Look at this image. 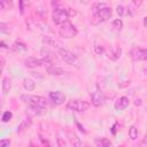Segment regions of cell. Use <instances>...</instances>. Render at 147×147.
<instances>
[{
    "instance_id": "1f68e13d",
    "label": "cell",
    "mask_w": 147,
    "mask_h": 147,
    "mask_svg": "<svg viewBox=\"0 0 147 147\" xmlns=\"http://www.w3.org/2000/svg\"><path fill=\"white\" fill-rule=\"evenodd\" d=\"M20 6H21V14L24 13V8H23V1H20Z\"/></svg>"
},
{
    "instance_id": "484cf974",
    "label": "cell",
    "mask_w": 147,
    "mask_h": 147,
    "mask_svg": "<svg viewBox=\"0 0 147 147\" xmlns=\"http://www.w3.org/2000/svg\"><path fill=\"white\" fill-rule=\"evenodd\" d=\"M116 13H117L119 16H123V15L125 14V9H124V7H123L122 5H118V6L116 7Z\"/></svg>"
},
{
    "instance_id": "7a4b0ae2",
    "label": "cell",
    "mask_w": 147,
    "mask_h": 147,
    "mask_svg": "<svg viewBox=\"0 0 147 147\" xmlns=\"http://www.w3.org/2000/svg\"><path fill=\"white\" fill-rule=\"evenodd\" d=\"M21 100L25 103H29V106H37V107H44L46 108L49 105L48 99L41 95H31V94H22Z\"/></svg>"
},
{
    "instance_id": "8992f818",
    "label": "cell",
    "mask_w": 147,
    "mask_h": 147,
    "mask_svg": "<svg viewBox=\"0 0 147 147\" xmlns=\"http://www.w3.org/2000/svg\"><path fill=\"white\" fill-rule=\"evenodd\" d=\"M68 14L65 11L64 8H60V7H55L53 9V13H52V18H53V22L57 25H62L64 22L68 21Z\"/></svg>"
},
{
    "instance_id": "ac0fdd59",
    "label": "cell",
    "mask_w": 147,
    "mask_h": 147,
    "mask_svg": "<svg viewBox=\"0 0 147 147\" xmlns=\"http://www.w3.org/2000/svg\"><path fill=\"white\" fill-rule=\"evenodd\" d=\"M31 124H32V119H31V117H25V118L21 122V124L18 125V127H17V132H22V131H24L25 129L30 127Z\"/></svg>"
},
{
    "instance_id": "44dd1931",
    "label": "cell",
    "mask_w": 147,
    "mask_h": 147,
    "mask_svg": "<svg viewBox=\"0 0 147 147\" xmlns=\"http://www.w3.org/2000/svg\"><path fill=\"white\" fill-rule=\"evenodd\" d=\"M111 26H113V30H115V31H121L122 28H123V21H122L121 18H116V20L113 21Z\"/></svg>"
},
{
    "instance_id": "ffe728a7",
    "label": "cell",
    "mask_w": 147,
    "mask_h": 147,
    "mask_svg": "<svg viewBox=\"0 0 147 147\" xmlns=\"http://www.w3.org/2000/svg\"><path fill=\"white\" fill-rule=\"evenodd\" d=\"M121 53H122V49H121L119 47H114V48L109 52L108 57H110L111 60H116V59H118V57H119Z\"/></svg>"
},
{
    "instance_id": "9a60e30c",
    "label": "cell",
    "mask_w": 147,
    "mask_h": 147,
    "mask_svg": "<svg viewBox=\"0 0 147 147\" xmlns=\"http://www.w3.org/2000/svg\"><path fill=\"white\" fill-rule=\"evenodd\" d=\"M69 140H70V142L74 145V147H88L86 144H84V142L80 140V138H79L77 134H75V133H72V132L69 133Z\"/></svg>"
},
{
    "instance_id": "5b68a950",
    "label": "cell",
    "mask_w": 147,
    "mask_h": 147,
    "mask_svg": "<svg viewBox=\"0 0 147 147\" xmlns=\"http://www.w3.org/2000/svg\"><path fill=\"white\" fill-rule=\"evenodd\" d=\"M90 107V103L87 101H84V100H80V99H72L70 101L67 102V108L70 109V110H74V111H85L87 108Z\"/></svg>"
},
{
    "instance_id": "d6a6232c",
    "label": "cell",
    "mask_w": 147,
    "mask_h": 147,
    "mask_svg": "<svg viewBox=\"0 0 147 147\" xmlns=\"http://www.w3.org/2000/svg\"><path fill=\"white\" fill-rule=\"evenodd\" d=\"M116 125H117V124H115V125L111 127V132H113V134H115V133H116Z\"/></svg>"
},
{
    "instance_id": "4dcf8cb0",
    "label": "cell",
    "mask_w": 147,
    "mask_h": 147,
    "mask_svg": "<svg viewBox=\"0 0 147 147\" xmlns=\"http://www.w3.org/2000/svg\"><path fill=\"white\" fill-rule=\"evenodd\" d=\"M40 140H41V141L44 142V145H47V147H51V145H49V142H48L47 140H45V139H44L42 137H40Z\"/></svg>"
},
{
    "instance_id": "4fadbf2b",
    "label": "cell",
    "mask_w": 147,
    "mask_h": 147,
    "mask_svg": "<svg viewBox=\"0 0 147 147\" xmlns=\"http://www.w3.org/2000/svg\"><path fill=\"white\" fill-rule=\"evenodd\" d=\"M130 103V100L127 96H119L116 101H115V109L117 111H121V110H124Z\"/></svg>"
},
{
    "instance_id": "3957f363",
    "label": "cell",
    "mask_w": 147,
    "mask_h": 147,
    "mask_svg": "<svg viewBox=\"0 0 147 147\" xmlns=\"http://www.w3.org/2000/svg\"><path fill=\"white\" fill-rule=\"evenodd\" d=\"M59 32H60V36H61L62 38H64V39H71V38H74V37H76L77 33H78L77 28H76L69 20H68L67 22H64L62 25H60Z\"/></svg>"
},
{
    "instance_id": "e0dca14e",
    "label": "cell",
    "mask_w": 147,
    "mask_h": 147,
    "mask_svg": "<svg viewBox=\"0 0 147 147\" xmlns=\"http://www.w3.org/2000/svg\"><path fill=\"white\" fill-rule=\"evenodd\" d=\"M23 87L26 90V91H33L36 88V83L32 78L30 77H25L23 79Z\"/></svg>"
},
{
    "instance_id": "e575fe53",
    "label": "cell",
    "mask_w": 147,
    "mask_h": 147,
    "mask_svg": "<svg viewBox=\"0 0 147 147\" xmlns=\"http://www.w3.org/2000/svg\"><path fill=\"white\" fill-rule=\"evenodd\" d=\"M144 25H145V26L147 28V16H146V17L144 18Z\"/></svg>"
},
{
    "instance_id": "277c9868",
    "label": "cell",
    "mask_w": 147,
    "mask_h": 147,
    "mask_svg": "<svg viewBox=\"0 0 147 147\" xmlns=\"http://www.w3.org/2000/svg\"><path fill=\"white\" fill-rule=\"evenodd\" d=\"M57 51H59V54H60L61 59H62L65 63H68V64H70V65L79 67V60H78V57H77L72 52H70V51H68V49H65V48H63V47L57 48Z\"/></svg>"
},
{
    "instance_id": "74e56055",
    "label": "cell",
    "mask_w": 147,
    "mask_h": 147,
    "mask_svg": "<svg viewBox=\"0 0 147 147\" xmlns=\"http://www.w3.org/2000/svg\"><path fill=\"white\" fill-rule=\"evenodd\" d=\"M31 147H34V146H32V145H31Z\"/></svg>"
},
{
    "instance_id": "603a6c76",
    "label": "cell",
    "mask_w": 147,
    "mask_h": 147,
    "mask_svg": "<svg viewBox=\"0 0 147 147\" xmlns=\"http://www.w3.org/2000/svg\"><path fill=\"white\" fill-rule=\"evenodd\" d=\"M13 48H14L15 51H17V52L26 51V46H25V44H23V42H21V41H18V40H16V41H15V44H14Z\"/></svg>"
},
{
    "instance_id": "8fae6325",
    "label": "cell",
    "mask_w": 147,
    "mask_h": 147,
    "mask_svg": "<svg viewBox=\"0 0 147 147\" xmlns=\"http://www.w3.org/2000/svg\"><path fill=\"white\" fill-rule=\"evenodd\" d=\"M26 114L30 116H44L47 114V109L44 107H37V106H28Z\"/></svg>"
},
{
    "instance_id": "d590c367",
    "label": "cell",
    "mask_w": 147,
    "mask_h": 147,
    "mask_svg": "<svg viewBox=\"0 0 147 147\" xmlns=\"http://www.w3.org/2000/svg\"><path fill=\"white\" fill-rule=\"evenodd\" d=\"M1 47H3V48H6L7 46H6V44H5V41H1Z\"/></svg>"
},
{
    "instance_id": "cb8c5ba5",
    "label": "cell",
    "mask_w": 147,
    "mask_h": 147,
    "mask_svg": "<svg viewBox=\"0 0 147 147\" xmlns=\"http://www.w3.org/2000/svg\"><path fill=\"white\" fill-rule=\"evenodd\" d=\"M11 117H13V114H11V111L7 110V111H5V113L2 114V117H1V119H2V122L7 123V122H9V121L11 119Z\"/></svg>"
},
{
    "instance_id": "d6986e66",
    "label": "cell",
    "mask_w": 147,
    "mask_h": 147,
    "mask_svg": "<svg viewBox=\"0 0 147 147\" xmlns=\"http://www.w3.org/2000/svg\"><path fill=\"white\" fill-rule=\"evenodd\" d=\"M95 146L96 147H110L111 146V142L107 138H98L95 140Z\"/></svg>"
},
{
    "instance_id": "52a82bcc",
    "label": "cell",
    "mask_w": 147,
    "mask_h": 147,
    "mask_svg": "<svg viewBox=\"0 0 147 147\" xmlns=\"http://www.w3.org/2000/svg\"><path fill=\"white\" fill-rule=\"evenodd\" d=\"M41 55H42V60L45 62V64H59V57L57 55L49 51L48 48H42L41 49Z\"/></svg>"
},
{
    "instance_id": "ba28073f",
    "label": "cell",
    "mask_w": 147,
    "mask_h": 147,
    "mask_svg": "<svg viewBox=\"0 0 147 147\" xmlns=\"http://www.w3.org/2000/svg\"><path fill=\"white\" fill-rule=\"evenodd\" d=\"M48 98H49V100L52 101V103L55 105V106H60V105L64 103V101H65V94L62 93L61 91L49 92Z\"/></svg>"
},
{
    "instance_id": "6da1fadb",
    "label": "cell",
    "mask_w": 147,
    "mask_h": 147,
    "mask_svg": "<svg viewBox=\"0 0 147 147\" xmlns=\"http://www.w3.org/2000/svg\"><path fill=\"white\" fill-rule=\"evenodd\" d=\"M92 13H93V18H92L93 24H98L100 22L109 20L111 17L113 10L105 2H96L92 6Z\"/></svg>"
},
{
    "instance_id": "7402d4cb",
    "label": "cell",
    "mask_w": 147,
    "mask_h": 147,
    "mask_svg": "<svg viewBox=\"0 0 147 147\" xmlns=\"http://www.w3.org/2000/svg\"><path fill=\"white\" fill-rule=\"evenodd\" d=\"M129 137L132 140H136L138 138V129L134 125H131L130 126V129H129Z\"/></svg>"
},
{
    "instance_id": "83f0119b",
    "label": "cell",
    "mask_w": 147,
    "mask_h": 147,
    "mask_svg": "<svg viewBox=\"0 0 147 147\" xmlns=\"http://www.w3.org/2000/svg\"><path fill=\"white\" fill-rule=\"evenodd\" d=\"M64 9H65L68 16H75L76 15V10L75 9H72V8H64Z\"/></svg>"
},
{
    "instance_id": "f1b7e54d",
    "label": "cell",
    "mask_w": 147,
    "mask_h": 147,
    "mask_svg": "<svg viewBox=\"0 0 147 147\" xmlns=\"http://www.w3.org/2000/svg\"><path fill=\"white\" fill-rule=\"evenodd\" d=\"M94 48H95V52H96L98 54H102V53H103V48H102L100 45H95Z\"/></svg>"
},
{
    "instance_id": "9c48e42d",
    "label": "cell",
    "mask_w": 147,
    "mask_h": 147,
    "mask_svg": "<svg viewBox=\"0 0 147 147\" xmlns=\"http://www.w3.org/2000/svg\"><path fill=\"white\" fill-rule=\"evenodd\" d=\"M131 56L134 61H146L147 60V49L136 47L131 51Z\"/></svg>"
},
{
    "instance_id": "30bf717a",
    "label": "cell",
    "mask_w": 147,
    "mask_h": 147,
    "mask_svg": "<svg viewBox=\"0 0 147 147\" xmlns=\"http://www.w3.org/2000/svg\"><path fill=\"white\" fill-rule=\"evenodd\" d=\"M91 99H92V105L95 106V107H99V106H101V105L105 102L106 96H105V93H103L101 90L98 88V90H95V91L92 93Z\"/></svg>"
},
{
    "instance_id": "d4e9b609",
    "label": "cell",
    "mask_w": 147,
    "mask_h": 147,
    "mask_svg": "<svg viewBox=\"0 0 147 147\" xmlns=\"http://www.w3.org/2000/svg\"><path fill=\"white\" fill-rule=\"evenodd\" d=\"M11 7V2L7 0H1L0 1V8L1 9H9Z\"/></svg>"
},
{
    "instance_id": "4316f807",
    "label": "cell",
    "mask_w": 147,
    "mask_h": 147,
    "mask_svg": "<svg viewBox=\"0 0 147 147\" xmlns=\"http://www.w3.org/2000/svg\"><path fill=\"white\" fill-rule=\"evenodd\" d=\"M9 145H10V140L9 139H1L0 147H9Z\"/></svg>"
},
{
    "instance_id": "2e32d148",
    "label": "cell",
    "mask_w": 147,
    "mask_h": 147,
    "mask_svg": "<svg viewBox=\"0 0 147 147\" xmlns=\"http://www.w3.org/2000/svg\"><path fill=\"white\" fill-rule=\"evenodd\" d=\"M11 88V80L9 77H3L2 78V94L3 95H7L9 93Z\"/></svg>"
},
{
    "instance_id": "5bb4252c",
    "label": "cell",
    "mask_w": 147,
    "mask_h": 147,
    "mask_svg": "<svg viewBox=\"0 0 147 147\" xmlns=\"http://www.w3.org/2000/svg\"><path fill=\"white\" fill-rule=\"evenodd\" d=\"M46 71L47 74L52 75V76H61L64 74V70L60 67H57L56 64H46Z\"/></svg>"
},
{
    "instance_id": "7c38bea8",
    "label": "cell",
    "mask_w": 147,
    "mask_h": 147,
    "mask_svg": "<svg viewBox=\"0 0 147 147\" xmlns=\"http://www.w3.org/2000/svg\"><path fill=\"white\" fill-rule=\"evenodd\" d=\"M24 64L28 68H37V67H41L42 64H45V62L42 59H37V57L30 56L24 60Z\"/></svg>"
},
{
    "instance_id": "8d00e7d4",
    "label": "cell",
    "mask_w": 147,
    "mask_h": 147,
    "mask_svg": "<svg viewBox=\"0 0 147 147\" xmlns=\"http://www.w3.org/2000/svg\"><path fill=\"white\" fill-rule=\"evenodd\" d=\"M140 103H141V102H140V100H137V102H136V105L138 106V105H140Z\"/></svg>"
},
{
    "instance_id": "836d02e7",
    "label": "cell",
    "mask_w": 147,
    "mask_h": 147,
    "mask_svg": "<svg viewBox=\"0 0 147 147\" xmlns=\"http://www.w3.org/2000/svg\"><path fill=\"white\" fill-rule=\"evenodd\" d=\"M77 126H78V127H79V130H80V131H83V132H85V130H84V129H83V127H82V125H80V124H79V123H77Z\"/></svg>"
},
{
    "instance_id": "f546056e",
    "label": "cell",
    "mask_w": 147,
    "mask_h": 147,
    "mask_svg": "<svg viewBox=\"0 0 147 147\" xmlns=\"http://www.w3.org/2000/svg\"><path fill=\"white\" fill-rule=\"evenodd\" d=\"M0 31H1V32H6V31H7V29H6V24H5L3 22L0 23Z\"/></svg>"
}]
</instances>
